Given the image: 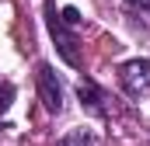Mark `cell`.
I'll use <instances>...</instances> for the list:
<instances>
[{"instance_id":"cell-4","label":"cell","mask_w":150,"mask_h":146,"mask_svg":"<svg viewBox=\"0 0 150 146\" xmlns=\"http://www.w3.org/2000/svg\"><path fill=\"white\" fill-rule=\"evenodd\" d=\"M77 98H80V105L91 111V115H98V118H108L112 115V98L91 80V77H80L77 80Z\"/></svg>"},{"instance_id":"cell-1","label":"cell","mask_w":150,"mask_h":146,"mask_svg":"<svg viewBox=\"0 0 150 146\" xmlns=\"http://www.w3.org/2000/svg\"><path fill=\"white\" fill-rule=\"evenodd\" d=\"M45 28H49V38L56 42V49H59V59L67 63V66H74L80 70L84 66V56H80V42H77V28H70L63 18H59V11H56V4L52 0H45Z\"/></svg>"},{"instance_id":"cell-3","label":"cell","mask_w":150,"mask_h":146,"mask_svg":"<svg viewBox=\"0 0 150 146\" xmlns=\"http://www.w3.org/2000/svg\"><path fill=\"white\" fill-rule=\"evenodd\" d=\"M119 84L129 98H147L150 94V59H129L119 70Z\"/></svg>"},{"instance_id":"cell-8","label":"cell","mask_w":150,"mask_h":146,"mask_svg":"<svg viewBox=\"0 0 150 146\" xmlns=\"http://www.w3.org/2000/svg\"><path fill=\"white\" fill-rule=\"evenodd\" d=\"M126 4H129L133 11H140V14H143V11H150V0H126Z\"/></svg>"},{"instance_id":"cell-2","label":"cell","mask_w":150,"mask_h":146,"mask_svg":"<svg viewBox=\"0 0 150 146\" xmlns=\"http://www.w3.org/2000/svg\"><path fill=\"white\" fill-rule=\"evenodd\" d=\"M35 87H38L42 108L49 115H59L63 111V84H59V77H56V70L49 63H38L35 66Z\"/></svg>"},{"instance_id":"cell-5","label":"cell","mask_w":150,"mask_h":146,"mask_svg":"<svg viewBox=\"0 0 150 146\" xmlns=\"http://www.w3.org/2000/svg\"><path fill=\"white\" fill-rule=\"evenodd\" d=\"M56 146H98V136L91 129H70L63 139H56Z\"/></svg>"},{"instance_id":"cell-6","label":"cell","mask_w":150,"mask_h":146,"mask_svg":"<svg viewBox=\"0 0 150 146\" xmlns=\"http://www.w3.org/2000/svg\"><path fill=\"white\" fill-rule=\"evenodd\" d=\"M14 94H18V91H14V84H11V80H4V84H0V115H7V108L14 105Z\"/></svg>"},{"instance_id":"cell-7","label":"cell","mask_w":150,"mask_h":146,"mask_svg":"<svg viewBox=\"0 0 150 146\" xmlns=\"http://www.w3.org/2000/svg\"><path fill=\"white\" fill-rule=\"evenodd\" d=\"M59 18H63L70 28H80V25H84V18H80V11H77V7H63V11H59Z\"/></svg>"}]
</instances>
